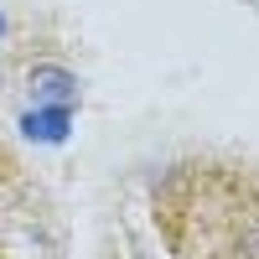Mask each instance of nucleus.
Returning a JSON list of instances; mask_svg holds the SVG:
<instances>
[{
	"instance_id": "1",
	"label": "nucleus",
	"mask_w": 259,
	"mask_h": 259,
	"mask_svg": "<svg viewBox=\"0 0 259 259\" xmlns=\"http://www.w3.org/2000/svg\"><path fill=\"white\" fill-rule=\"evenodd\" d=\"M150 207L171 259H259V171L244 161H177Z\"/></svg>"
},
{
	"instance_id": "2",
	"label": "nucleus",
	"mask_w": 259,
	"mask_h": 259,
	"mask_svg": "<svg viewBox=\"0 0 259 259\" xmlns=\"http://www.w3.org/2000/svg\"><path fill=\"white\" fill-rule=\"evenodd\" d=\"M36 83H41V94H47V99H73V89H78V83H73L68 73H57V68H36V73H31V89H36Z\"/></svg>"
},
{
	"instance_id": "3",
	"label": "nucleus",
	"mask_w": 259,
	"mask_h": 259,
	"mask_svg": "<svg viewBox=\"0 0 259 259\" xmlns=\"http://www.w3.org/2000/svg\"><path fill=\"white\" fill-rule=\"evenodd\" d=\"M62 130H68V109H47L26 119V135H41V140H62Z\"/></svg>"
},
{
	"instance_id": "4",
	"label": "nucleus",
	"mask_w": 259,
	"mask_h": 259,
	"mask_svg": "<svg viewBox=\"0 0 259 259\" xmlns=\"http://www.w3.org/2000/svg\"><path fill=\"white\" fill-rule=\"evenodd\" d=\"M0 259H6V249H0Z\"/></svg>"
}]
</instances>
